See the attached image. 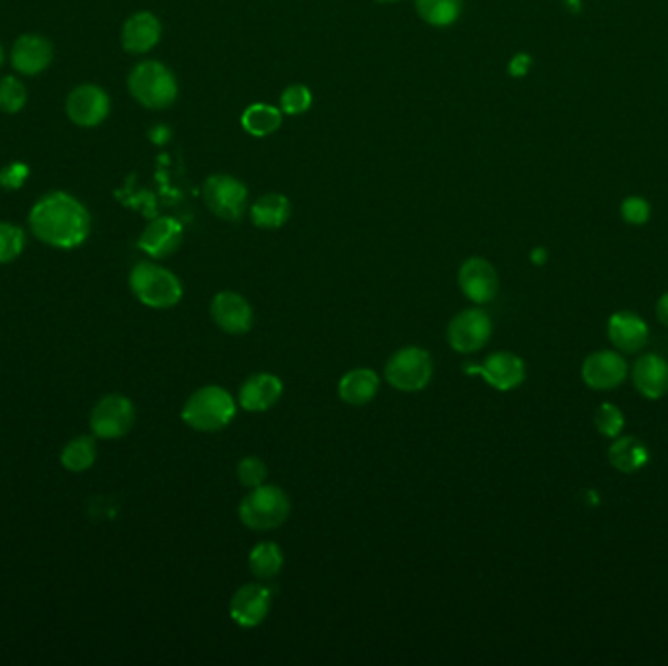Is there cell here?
Wrapping results in <instances>:
<instances>
[{"label": "cell", "mask_w": 668, "mask_h": 666, "mask_svg": "<svg viewBox=\"0 0 668 666\" xmlns=\"http://www.w3.org/2000/svg\"><path fill=\"white\" fill-rule=\"evenodd\" d=\"M168 137H170V131H168L165 125H159V127H155V129L151 131V139H153L157 145H163Z\"/></svg>", "instance_id": "obj_38"}, {"label": "cell", "mask_w": 668, "mask_h": 666, "mask_svg": "<svg viewBox=\"0 0 668 666\" xmlns=\"http://www.w3.org/2000/svg\"><path fill=\"white\" fill-rule=\"evenodd\" d=\"M622 215H624L627 223L643 225L649 219L651 209H649V204L643 198L633 196V198H627L626 202L622 204Z\"/></svg>", "instance_id": "obj_34"}, {"label": "cell", "mask_w": 668, "mask_h": 666, "mask_svg": "<svg viewBox=\"0 0 668 666\" xmlns=\"http://www.w3.org/2000/svg\"><path fill=\"white\" fill-rule=\"evenodd\" d=\"M235 415L237 401L219 385H204L194 391L180 413L184 424L196 432H219L233 422Z\"/></svg>", "instance_id": "obj_2"}, {"label": "cell", "mask_w": 668, "mask_h": 666, "mask_svg": "<svg viewBox=\"0 0 668 666\" xmlns=\"http://www.w3.org/2000/svg\"><path fill=\"white\" fill-rule=\"evenodd\" d=\"M209 315L217 329L227 334L249 333L254 325L251 303L237 292H219L213 295Z\"/></svg>", "instance_id": "obj_11"}, {"label": "cell", "mask_w": 668, "mask_h": 666, "mask_svg": "<svg viewBox=\"0 0 668 666\" xmlns=\"http://www.w3.org/2000/svg\"><path fill=\"white\" fill-rule=\"evenodd\" d=\"M383 375L393 389L417 393L432 381L434 362L428 350L420 346H405L391 354Z\"/></svg>", "instance_id": "obj_6"}, {"label": "cell", "mask_w": 668, "mask_h": 666, "mask_svg": "<svg viewBox=\"0 0 668 666\" xmlns=\"http://www.w3.org/2000/svg\"><path fill=\"white\" fill-rule=\"evenodd\" d=\"M458 284L471 303L487 305L499 293V274L489 260L481 256H471L461 264Z\"/></svg>", "instance_id": "obj_10"}, {"label": "cell", "mask_w": 668, "mask_h": 666, "mask_svg": "<svg viewBox=\"0 0 668 666\" xmlns=\"http://www.w3.org/2000/svg\"><path fill=\"white\" fill-rule=\"evenodd\" d=\"M532 67V57L528 53H518L512 57L510 65H508V73L512 77H524Z\"/></svg>", "instance_id": "obj_36"}, {"label": "cell", "mask_w": 668, "mask_h": 666, "mask_svg": "<svg viewBox=\"0 0 668 666\" xmlns=\"http://www.w3.org/2000/svg\"><path fill=\"white\" fill-rule=\"evenodd\" d=\"M0 63H2V47H0Z\"/></svg>", "instance_id": "obj_42"}, {"label": "cell", "mask_w": 668, "mask_h": 666, "mask_svg": "<svg viewBox=\"0 0 668 666\" xmlns=\"http://www.w3.org/2000/svg\"><path fill=\"white\" fill-rule=\"evenodd\" d=\"M26 245V235L12 223H0V264L16 260Z\"/></svg>", "instance_id": "obj_29"}, {"label": "cell", "mask_w": 668, "mask_h": 666, "mask_svg": "<svg viewBox=\"0 0 668 666\" xmlns=\"http://www.w3.org/2000/svg\"><path fill=\"white\" fill-rule=\"evenodd\" d=\"M268 465L258 456H247L237 463V479L243 487L254 489L268 481Z\"/></svg>", "instance_id": "obj_32"}, {"label": "cell", "mask_w": 668, "mask_h": 666, "mask_svg": "<svg viewBox=\"0 0 668 666\" xmlns=\"http://www.w3.org/2000/svg\"><path fill=\"white\" fill-rule=\"evenodd\" d=\"M241 124L254 137H266L282 125V112L268 104H252L243 112Z\"/></svg>", "instance_id": "obj_26"}, {"label": "cell", "mask_w": 668, "mask_h": 666, "mask_svg": "<svg viewBox=\"0 0 668 666\" xmlns=\"http://www.w3.org/2000/svg\"><path fill=\"white\" fill-rule=\"evenodd\" d=\"M131 96L151 110H163L174 104L178 96V84L174 75L159 61L139 63L129 75Z\"/></svg>", "instance_id": "obj_5"}, {"label": "cell", "mask_w": 668, "mask_h": 666, "mask_svg": "<svg viewBox=\"0 0 668 666\" xmlns=\"http://www.w3.org/2000/svg\"><path fill=\"white\" fill-rule=\"evenodd\" d=\"M377 2H395V0H377Z\"/></svg>", "instance_id": "obj_41"}, {"label": "cell", "mask_w": 668, "mask_h": 666, "mask_svg": "<svg viewBox=\"0 0 668 666\" xmlns=\"http://www.w3.org/2000/svg\"><path fill=\"white\" fill-rule=\"evenodd\" d=\"M184 229L172 217H159L151 221L139 237V249L151 258H167L182 245Z\"/></svg>", "instance_id": "obj_17"}, {"label": "cell", "mask_w": 668, "mask_h": 666, "mask_svg": "<svg viewBox=\"0 0 668 666\" xmlns=\"http://www.w3.org/2000/svg\"><path fill=\"white\" fill-rule=\"evenodd\" d=\"M129 288L139 303L151 309H172L184 293L178 276L153 262H139L131 270Z\"/></svg>", "instance_id": "obj_4"}, {"label": "cell", "mask_w": 668, "mask_h": 666, "mask_svg": "<svg viewBox=\"0 0 668 666\" xmlns=\"http://www.w3.org/2000/svg\"><path fill=\"white\" fill-rule=\"evenodd\" d=\"M272 610V592L268 586L249 583L235 590L229 602L231 620L241 627H258Z\"/></svg>", "instance_id": "obj_12"}, {"label": "cell", "mask_w": 668, "mask_h": 666, "mask_svg": "<svg viewBox=\"0 0 668 666\" xmlns=\"http://www.w3.org/2000/svg\"><path fill=\"white\" fill-rule=\"evenodd\" d=\"M247 200V186L229 174H213L204 182L206 206L225 221H237L245 211Z\"/></svg>", "instance_id": "obj_8"}, {"label": "cell", "mask_w": 668, "mask_h": 666, "mask_svg": "<svg viewBox=\"0 0 668 666\" xmlns=\"http://www.w3.org/2000/svg\"><path fill=\"white\" fill-rule=\"evenodd\" d=\"M249 569L258 581L276 579L284 569V551L278 543L262 542L252 547Z\"/></svg>", "instance_id": "obj_24"}, {"label": "cell", "mask_w": 668, "mask_h": 666, "mask_svg": "<svg viewBox=\"0 0 668 666\" xmlns=\"http://www.w3.org/2000/svg\"><path fill=\"white\" fill-rule=\"evenodd\" d=\"M567 6H569L573 12H577V10L581 8V0H567Z\"/></svg>", "instance_id": "obj_40"}, {"label": "cell", "mask_w": 668, "mask_h": 666, "mask_svg": "<svg viewBox=\"0 0 668 666\" xmlns=\"http://www.w3.org/2000/svg\"><path fill=\"white\" fill-rule=\"evenodd\" d=\"M532 258H534V262H538V264H542L543 260L547 258V252L543 249H538L534 250V254H532Z\"/></svg>", "instance_id": "obj_39"}, {"label": "cell", "mask_w": 668, "mask_h": 666, "mask_svg": "<svg viewBox=\"0 0 668 666\" xmlns=\"http://www.w3.org/2000/svg\"><path fill=\"white\" fill-rule=\"evenodd\" d=\"M626 375L627 364L624 356L612 350L594 352L583 364V379L590 389H614L626 379Z\"/></svg>", "instance_id": "obj_15"}, {"label": "cell", "mask_w": 668, "mask_h": 666, "mask_svg": "<svg viewBox=\"0 0 668 666\" xmlns=\"http://www.w3.org/2000/svg\"><path fill=\"white\" fill-rule=\"evenodd\" d=\"M96 461V442L90 436L73 438L61 452V465L67 471L83 473Z\"/></svg>", "instance_id": "obj_27"}, {"label": "cell", "mask_w": 668, "mask_h": 666, "mask_svg": "<svg viewBox=\"0 0 668 666\" xmlns=\"http://www.w3.org/2000/svg\"><path fill=\"white\" fill-rule=\"evenodd\" d=\"M417 12L430 26H450L461 14V0H415Z\"/></svg>", "instance_id": "obj_28"}, {"label": "cell", "mask_w": 668, "mask_h": 666, "mask_svg": "<svg viewBox=\"0 0 668 666\" xmlns=\"http://www.w3.org/2000/svg\"><path fill=\"white\" fill-rule=\"evenodd\" d=\"M467 374L481 375L497 391H512L524 383L526 364L512 352H495L487 356L483 364L471 366Z\"/></svg>", "instance_id": "obj_13"}, {"label": "cell", "mask_w": 668, "mask_h": 666, "mask_svg": "<svg viewBox=\"0 0 668 666\" xmlns=\"http://www.w3.org/2000/svg\"><path fill=\"white\" fill-rule=\"evenodd\" d=\"M163 28L155 14L151 12H137L133 14L124 26L122 43L129 53H147L161 40Z\"/></svg>", "instance_id": "obj_21"}, {"label": "cell", "mask_w": 668, "mask_h": 666, "mask_svg": "<svg viewBox=\"0 0 668 666\" xmlns=\"http://www.w3.org/2000/svg\"><path fill=\"white\" fill-rule=\"evenodd\" d=\"M53 47L42 36L24 34L12 47V65L22 75H38L49 67Z\"/></svg>", "instance_id": "obj_18"}, {"label": "cell", "mask_w": 668, "mask_h": 666, "mask_svg": "<svg viewBox=\"0 0 668 666\" xmlns=\"http://www.w3.org/2000/svg\"><path fill=\"white\" fill-rule=\"evenodd\" d=\"M67 114L73 124L96 127L110 114V98L100 86L83 84L69 94Z\"/></svg>", "instance_id": "obj_14"}, {"label": "cell", "mask_w": 668, "mask_h": 666, "mask_svg": "<svg viewBox=\"0 0 668 666\" xmlns=\"http://www.w3.org/2000/svg\"><path fill=\"white\" fill-rule=\"evenodd\" d=\"M284 383L278 375L254 374L245 379L239 389V405L249 413H264L270 411L282 397Z\"/></svg>", "instance_id": "obj_16"}, {"label": "cell", "mask_w": 668, "mask_h": 666, "mask_svg": "<svg viewBox=\"0 0 668 666\" xmlns=\"http://www.w3.org/2000/svg\"><path fill=\"white\" fill-rule=\"evenodd\" d=\"M657 317H659V321L663 325H667L668 327V292L657 303Z\"/></svg>", "instance_id": "obj_37"}, {"label": "cell", "mask_w": 668, "mask_h": 666, "mask_svg": "<svg viewBox=\"0 0 668 666\" xmlns=\"http://www.w3.org/2000/svg\"><path fill=\"white\" fill-rule=\"evenodd\" d=\"M608 334H610V340L616 344V348H620L627 354H633V352H639L647 344L649 327L639 315L622 311L610 317Z\"/></svg>", "instance_id": "obj_20"}, {"label": "cell", "mask_w": 668, "mask_h": 666, "mask_svg": "<svg viewBox=\"0 0 668 666\" xmlns=\"http://www.w3.org/2000/svg\"><path fill=\"white\" fill-rule=\"evenodd\" d=\"M30 227L49 247L77 249L88 239L90 215L77 198L53 192L43 196L30 211Z\"/></svg>", "instance_id": "obj_1"}, {"label": "cell", "mask_w": 668, "mask_h": 666, "mask_svg": "<svg viewBox=\"0 0 668 666\" xmlns=\"http://www.w3.org/2000/svg\"><path fill=\"white\" fill-rule=\"evenodd\" d=\"M135 424V407L124 395H106L102 397L92 413L90 428L94 436L102 440H118L124 438Z\"/></svg>", "instance_id": "obj_7"}, {"label": "cell", "mask_w": 668, "mask_h": 666, "mask_svg": "<svg viewBox=\"0 0 668 666\" xmlns=\"http://www.w3.org/2000/svg\"><path fill=\"white\" fill-rule=\"evenodd\" d=\"M290 200L284 194H264L251 208L252 223L260 229H278L290 219Z\"/></svg>", "instance_id": "obj_23"}, {"label": "cell", "mask_w": 668, "mask_h": 666, "mask_svg": "<svg viewBox=\"0 0 668 666\" xmlns=\"http://www.w3.org/2000/svg\"><path fill=\"white\" fill-rule=\"evenodd\" d=\"M610 463L622 473H635L649 461L647 446L637 438H620L608 452Z\"/></svg>", "instance_id": "obj_25"}, {"label": "cell", "mask_w": 668, "mask_h": 666, "mask_svg": "<svg viewBox=\"0 0 668 666\" xmlns=\"http://www.w3.org/2000/svg\"><path fill=\"white\" fill-rule=\"evenodd\" d=\"M379 375L372 368H356L338 381V397L350 407H364L379 393Z\"/></svg>", "instance_id": "obj_22"}, {"label": "cell", "mask_w": 668, "mask_h": 666, "mask_svg": "<svg viewBox=\"0 0 668 666\" xmlns=\"http://www.w3.org/2000/svg\"><path fill=\"white\" fill-rule=\"evenodd\" d=\"M448 344L458 354H473L479 352L493 334L491 317L479 309H463L448 325Z\"/></svg>", "instance_id": "obj_9"}, {"label": "cell", "mask_w": 668, "mask_h": 666, "mask_svg": "<svg viewBox=\"0 0 668 666\" xmlns=\"http://www.w3.org/2000/svg\"><path fill=\"white\" fill-rule=\"evenodd\" d=\"M28 100L26 86L14 77H4L0 81V110L6 114H18Z\"/></svg>", "instance_id": "obj_30"}, {"label": "cell", "mask_w": 668, "mask_h": 666, "mask_svg": "<svg viewBox=\"0 0 668 666\" xmlns=\"http://www.w3.org/2000/svg\"><path fill=\"white\" fill-rule=\"evenodd\" d=\"M292 514V500L278 485L251 489L239 504V518L252 532H270L286 524Z\"/></svg>", "instance_id": "obj_3"}, {"label": "cell", "mask_w": 668, "mask_h": 666, "mask_svg": "<svg viewBox=\"0 0 668 666\" xmlns=\"http://www.w3.org/2000/svg\"><path fill=\"white\" fill-rule=\"evenodd\" d=\"M313 104V94L303 84H293L282 92V112L288 116L305 114Z\"/></svg>", "instance_id": "obj_33"}, {"label": "cell", "mask_w": 668, "mask_h": 666, "mask_svg": "<svg viewBox=\"0 0 668 666\" xmlns=\"http://www.w3.org/2000/svg\"><path fill=\"white\" fill-rule=\"evenodd\" d=\"M635 389L647 399H661L668 393V362L657 354H645L633 368Z\"/></svg>", "instance_id": "obj_19"}, {"label": "cell", "mask_w": 668, "mask_h": 666, "mask_svg": "<svg viewBox=\"0 0 668 666\" xmlns=\"http://www.w3.org/2000/svg\"><path fill=\"white\" fill-rule=\"evenodd\" d=\"M28 167L26 165H10L4 170H0V184L4 188H20L28 176Z\"/></svg>", "instance_id": "obj_35"}, {"label": "cell", "mask_w": 668, "mask_h": 666, "mask_svg": "<svg viewBox=\"0 0 668 666\" xmlns=\"http://www.w3.org/2000/svg\"><path fill=\"white\" fill-rule=\"evenodd\" d=\"M594 426L596 430L606 436V438H616L620 436V432L624 430L626 426V418H624V413L616 407V405H610V403H604L596 409L594 413Z\"/></svg>", "instance_id": "obj_31"}]
</instances>
